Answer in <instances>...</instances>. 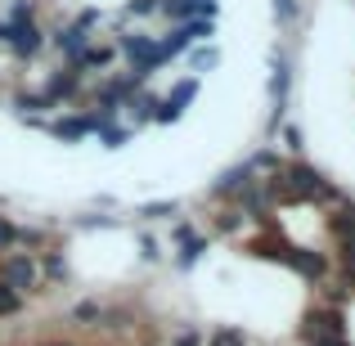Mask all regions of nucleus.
<instances>
[{
    "label": "nucleus",
    "mask_w": 355,
    "mask_h": 346,
    "mask_svg": "<svg viewBox=\"0 0 355 346\" xmlns=\"http://www.w3.org/2000/svg\"><path fill=\"white\" fill-rule=\"evenodd\" d=\"M284 139H288V148H302V130H297V126H288Z\"/></svg>",
    "instance_id": "393cba45"
},
{
    "label": "nucleus",
    "mask_w": 355,
    "mask_h": 346,
    "mask_svg": "<svg viewBox=\"0 0 355 346\" xmlns=\"http://www.w3.org/2000/svg\"><path fill=\"white\" fill-rule=\"evenodd\" d=\"M270 95H275V104H284V99H288V63H284V59L275 63V77H270Z\"/></svg>",
    "instance_id": "9b49d317"
},
{
    "label": "nucleus",
    "mask_w": 355,
    "mask_h": 346,
    "mask_svg": "<svg viewBox=\"0 0 355 346\" xmlns=\"http://www.w3.org/2000/svg\"><path fill=\"white\" fill-rule=\"evenodd\" d=\"M77 86H81V72L77 68H68V72H54L50 77V86H45V99H50V104H59V99H72L77 95Z\"/></svg>",
    "instance_id": "39448f33"
},
{
    "label": "nucleus",
    "mask_w": 355,
    "mask_h": 346,
    "mask_svg": "<svg viewBox=\"0 0 355 346\" xmlns=\"http://www.w3.org/2000/svg\"><path fill=\"white\" fill-rule=\"evenodd\" d=\"M77 320H99V306L95 302H81L77 306Z\"/></svg>",
    "instance_id": "b1692460"
},
{
    "label": "nucleus",
    "mask_w": 355,
    "mask_h": 346,
    "mask_svg": "<svg viewBox=\"0 0 355 346\" xmlns=\"http://www.w3.org/2000/svg\"><path fill=\"white\" fill-rule=\"evenodd\" d=\"M207 346H248V338H243V329H216Z\"/></svg>",
    "instance_id": "ddd939ff"
},
{
    "label": "nucleus",
    "mask_w": 355,
    "mask_h": 346,
    "mask_svg": "<svg viewBox=\"0 0 355 346\" xmlns=\"http://www.w3.org/2000/svg\"><path fill=\"white\" fill-rule=\"evenodd\" d=\"M23 18H32V0H14V14H9V23H23Z\"/></svg>",
    "instance_id": "aec40b11"
},
{
    "label": "nucleus",
    "mask_w": 355,
    "mask_h": 346,
    "mask_svg": "<svg viewBox=\"0 0 355 346\" xmlns=\"http://www.w3.org/2000/svg\"><path fill=\"white\" fill-rule=\"evenodd\" d=\"M333 230H338V239L355 234V207H342V211H338V220H333Z\"/></svg>",
    "instance_id": "2eb2a0df"
},
{
    "label": "nucleus",
    "mask_w": 355,
    "mask_h": 346,
    "mask_svg": "<svg viewBox=\"0 0 355 346\" xmlns=\"http://www.w3.org/2000/svg\"><path fill=\"white\" fill-rule=\"evenodd\" d=\"M311 338L320 342V338H342V315L338 311H311Z\"/></svg>",
    "instance_id": "423d86ee"
},
{
    "label": "nucleus",
    "mask_w": 355,
    "mask_h": 346,
    "mask_svg": "<svg viewBox=\"0 0 355 346\" xmlns=\"http://www.w3.org/2000/svg\"><path fill=\"white\" fill-rule=\"evenodd\" d=\"M86 130H90L86 117H68V121H59V126H54V135H59V139H81Z\"/></svg>",
    "instance_id": "f8f14e48"
},
{
    "label": "nucleus",
    "mask_w": 355,
    "mask_h": 346,
    "mask_svg": "<svg viewBox=\"0 0 355 346\" xmlns=\"http://www.w3.org/2000/svg\"><path fill=\"white\" fill-rule=\"evenodd\" d=\"M184 50H189V32H184V27H180V32H171L166 41H157V54H162V63L175 59V54H184Z\"/></svg>",
    "instance_id": "1a4fd4ad"
},
{
    "label": "nucleus",
    "mask_w": 355,
    "mask_h": 346,
    "mask_svg": "<svg viewBox=\"0 0 355 346\" xmlns=\"http://www.w3.org/2000/svg\"><path fill=\"white\" fill-rule=\"evenodd\" d=\"M130 14H153V9H157V0H130Z\"/></svg>",
    "instance_id": "4be33fe9"
},
{
    "label": "nucleus",
    "mask_w": 355,
    "mask_h": 346,
    "mask_svg": "<svg viewBox=\"0 0 355 346\" xmlns=\"http://www.w3.org/2000/svg\"><path fill=\"white\" fill-rule=\"evenodd\" d=\"M311 346H347L342 338H320V342H311Z\"/></svg>",
    "instance_id": "a878e982"
},
{
    "label": "nucleus",
    "mask_w": 355,
    "mask_h": 346,
    "mask_svg": "<svg viewBox=\"0 0 355 346\" xmlns=\"http://www.w3.org/2000/svg\"><path fill=\"white\" fill-rule=\"evenodd\" d=\"M211 63H216V50H198L193 54V68H211Z\"/></svg>",
    "instance_id": "5701e85b"
},
{
    "label": "nucleus",
    "mask_w": 355,
    "mask_h": 346,
    "mask_svg": "<svg viewBox=\"0 0 355 346\" xmlns=\"http://www.w3.org/2000/svg\"><path fill=\"white\" fill-rule=\"evenodd\" d=\"M18 306H23V293H14V288L0 284V315H14Z\"/></svg>",
    "instance_id": "4468645a"
},
{
    "label": "nucleus",
    "mask_w": 355,
    "mask_h": 346,
    "mask_svg": "<svg viewBox=\"0 0 355 346\" xmlns=\"http://www.w3.org/2000/svg\"><path fill=\"white\" fill-rule=\"evenodd\" d=\"M5 36H9V23H0V41H5Z\"/></svg>",
    "instance_id": "bb28decb"
},
{
    "label": "nucleus",
    "mask_w": 355,
    "mask_h": 346,
    "mask_svg": "<svg viewBox=\"0 0 355 346\" xmlns=\"http://www.w3.org/2000/svg\"><path fill=\"white\" fill-rule=\"evenodd\" d=\"M288 180H293L302 193H333V189H329V180H324L315 166H293V171H288Z\"/></svg>",
    "instance_id": "0eeeda50"
},
{
    "label": "nucleus",
    "mask_w": 355,
    "mask_h": 346,
    "mask_svg": "<svg viewBox=\"0 0 355 346\" xmlns=\"http://www.w3.org/2000/svg\"><path fill=\"white\" fill-rule=\"evenodd\" d=\"M0 284L14 288V293H32L36 288V261L27 252H14V257L0 266Z\"/></svg>",
    "instance_id": "f257e3e1"
},
{
    "label": "nucleus",
    "mask_w": 355,
    "mask_h": 346,
    "mask_svg": "<svg viewBox=\"0 0 355 346\" xmlns=\"http://www.w3.org/2000/svg\"><path fill=\"white\" fill-rule=\"evenodd\" d=\"M202 248H207V243H202V239H184V252H180V266H193V261L202 257Z\"/></svg>",
    "instance_id": "dca6fc26"
},
{
    "label": "nucleus",
    "mask_w": 355,
    "mask_h": 346,
    "mask_svg": "<svg viewBox=\"0 0 355 346\" xmlns=\"http://www.w3.org/2000/svg\"><path fill=\"white\" fill-rule=\"evenodd\" d=\"M275 14H279V23H293V18H297V0H275Z\"/></svg>",
    "instance_id": "a211bd4d"
},
{
    "label": "nucleus",
    "mask_w": 355,
    "mask_h": 346,
    "mask_svg": "<svg viewBox=\"0 0 355 346\" xmlns=\"http://www.w3.org/2000/svg\"><path fill=\"white\" fill-rule=\"evenodd\" d=\"M144 216H175V202H153V207H144Z\"/></svg>",
    "instance_id": "412c9836"
},
{
    "label": "nucleus",
    "mask_w": 355,
    "mask_h": 346,
    "mask_svg": "<svg viewBox=\"0 0 355 346\" xmlns=\"http://www.w3.org/2000/svg\"><path fill=\"white\" fill-rule=\"evenodd\" d=\"M90 27H95V14H81V18H77L72 27H63V32L54 36V41H59V50L68 54V59H77V54H81V50L90 45V36H86Z\"/></svg>",
    "instance_id": "7ed1b4c3"
},
{
    "label": "nucleus",
    "mask_w": 355,
    "mask_h": 346,
    "mask_svg": "<svg viewBox=\"0 0 355 346\" xmlns=\"http://www.w3.org/2000/svg\"><path fill=\"white\" fill-rule=\"evenodd\" d=\"M157 9H162L166 18H175V23H189L193 18V0H162Z\"/></svg>",
    "instance_id": "9d476101"
},
{
    "label": "nucleus",
    "mask_w": 355,
    "mask_h": 346,
    "mask_svg": "<svg viewBox=\"0 0 355 346\" xmlns=\"http://www.w3.org/2000/svg\"><path fill=\"white\" fill-rule=\"evenodd\" d=\"M193 95H198V81H180V86H175L171 95L157 104V113H153V117H157V121H175V117L184 113V104H189Z\"/></svg>",
    "instance_id": "20e7f679"
},
{
    "label": "nucleus",
    "mask_w": 355,
    "mask_h": 346,
    "mask_svg": "<svg viewBox=\"0 0 355 346\" xmlns=\"http://www.w3.org/2000/svg\"><path fill=\"white\" fill-rule=\"evenodd\" d=\"M9 50L18 54V59H32V54H41V45H45V36H41V27L32 23V18H23V23H9Z\"/></svg>",
    "instance_id": "f03ea898"
},
{
    "label": "nucleus",
    "mask_w": 355,
    "mask_h": 346,
    "mask_svg": "<svg viewBox=\"0 0 355 346\" xmlns=\"http://www.w3.org/2000/svg\"><path fill=\"white\" fill-rule=\"evenodd\" d=\"M284 261H288L293 270H302L306 279H320L324 270H329V261H324V257H315V252H284Z\"/></svg>",
    "instance_id": "6e6552de"
},
{
    "label": "nucleus",
    "mask_w": 355,
    "mask_h": 346,
    "mask_svg": "<svg viewBox=\"0 0 355 346\" xmlns=\"http://www.w3.org/2000/svg\"><path fill=\"white\" fill-rule=\"evenodd\" d=\"M14 243H18V230L9 225L5 216H0V252H5V248H14Z\"/></svg>",
    "instance_id": "6ab92c4d"
},
{
    "label": "nucleus",
    "mask_w": 355,
    "mask_h": 346,
    "mask_svg": "<svg viewBox=\"0 0 355 346\" xmlns=\"http://www.w3.org/2000/svg\"><path fill=\"white\" fill-rule=\"evenodd\" d=\"M342 266H347V275L355 279V234H347V239H342Z\"/></svg>",
    "instance_id": "f3484780"
}]
</instances>
